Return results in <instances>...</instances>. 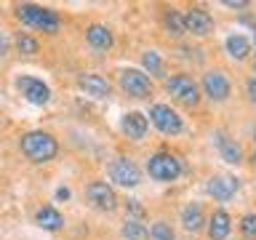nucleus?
Returning a JSON list of instances; mask_svg holds the SVG:
<instances>
[{
	"label": "nucleus",
	"instance_id": "obj_33",
	"mask_svg": "<svg viewBox=\"0 0 256 240\" xmlns=\"http://www.w3.org/2000/svg\"><path fill=\"white\" fill-rule=\"evenodd\" d=\"M254 166H256V150H254Z\"/></svg>",
	"mask_w": 256,
	"mask_h": 240
},
{
	"label": "nucleus",
	"instance_id": "obj_1",
	"mask_svg": "<svg viewBox=\"0 0 256 240\" xmlns=\"http://www.w3.org/2000/svg\"><path fill=\"white\" fill-rule=\"evenodd\" d=\"M19 147L24 152V158L32 160V163H51L56 152H59V142L48 131H30L22 136Z\"/></svg>",
	"mask_w": 256,
	"mask_h": 240
},
{
	"label": "nucleus",
	"instance_id": "obj_13",
	"mask_svg": "<svg viewBox=\"0 0 256 240\" xmlns=\"http://www.w3.org/2000/svg\"><path fill=\"white\" fill-rule=\"evenodd\" d=\"M80 91H86V96H94V99H107L112 94V86L104 75H96V72H86V75L78 78Z\"/></svg>",
	"mask_w": 256,
	"mask_h": 240
},
{
	"label": "nucleus",
	"instance_id": "obj_8",
	"mask_svg": "<svg viewBox=\"0 0 256 240\" xmlns=\"http://www.w3.org/2000/svg\"><path fill=\"white\" fill-rule=\"evenodd\" d=\"M200 88H203V94L211 102H227L230 94H232V83H230V78L224 75L222 70H208L206 75H203Z\"/></svg>",
	"mask_w": 256,
	"mask_h": 240
},
{
	"label": "nucleus",
	"instance_id": "obj_28",
	"mask_svg": "<svg viewBox=\"0 0 256 240\" xmlns=\"http://www.w3.org/2000/svg\"><path fill=\"white\" fill-rule=\"evenodd\" d=\"M8 51H11V38H8L6 32L0 30V56H6Z\"/></svg>",
	"mask_w": 256,
	"mask_h": 240
},
{
	"label": "nucleus",
	"instance_id": "obj_9",
	"mask_svg": "<svg viewBox=\"0 0 256 240\" xmlns=\"http://www.w3.org/2000/svg\"><path fill=\"white\" fill-rule=\"evenodd\" d=\"M16 88H19V94H22L30 104H38V107H43V104L51 102V88H48L40 78L22 75V78H16Z\"/></svg>",
	"mask_w": 256,
	"mask_h": 240
},
{
	"label": "nucleus",
	"instance_id": "obj_27",
	"mask_svg": "<svg viewBox=\"0 0 256 240\" xmlns=\"http://www.w3.org/2000/svg\"><path fill=\"white\" fill-rule=\"evenodd\" d=\"M126 211L131 214V216H128V219H136V222H142V216H144V208L139 206V200H128Z\"/></svg>",
	"mask_w": 256,
	"mask_h": 240
},
{
	"label": "nucleus",
	"instance_id": "obj_29",
	"mask_svg": "<svg viewBox=\"0 0 256 240\" xmlns=\"http://www.w3.org/2000/svg\"><path fill=\"white\" fill-rule=\"evenodd\" d=\"M224 6L227 8H248L251 3H248V0H224Z\"/></svg>",
	"mask_w": 256,
	"mask_h": 240
},
{
	"label": "nucleus",
	"instance_id": "obj_26",
	"mask_svg": "<svg viewBox=\"0 0 256 240\" xmlns=\"http://www.w3.org/2000/svg\"><path fill=\"white\" fill-rule=\"evenodd\" d=\"M240 232H243L246 238L256 240V214H246L243 219H240Z\"/></svg>",
	"mask_w": 256,
	"mask_h": 240
},
{
	"label": "nucleus",
	"instance_id": "obj_10",
	"mask_svg": "<svg viewBox=\"0 0 256 240\" xmlns=\"http://www.w3.org/2000/svg\"><path fill=\"white\" fill-rule=\"evenodd\" d=\"M184 27H187L190 35H195V38H206V35H211L214 32V16L206 11V8H200V6H192L184 11Z\"/></svg>",
	"mask_w": 256,
	"mask_h": 240
},
{
	"label": "nucleus",
	"instance_id": "obj_7",
	"mask_svg": "<svg viewBox=\"0 0 256 240\" xmlns=\"http://www.w3.org/2000/svg\"><path fill=\"white\" fill-rule=\"evenodd\" d=\"M110 179L115 184H120V187H139L142 184V171L131 158L120 155L110 163Z\"/></svg>",
	"mask_w": 256,
	"mask_h": 240
},
{
	"label": "nucleus",
	"instance_id": "obj_31",
	"mask_svg": "<svg viewBox=\"0 0 256 240\" xmlns=\"http://www.w3.org/2000/svg\"><path fill=\"white\" fill-rule=\"evenodd\" d=\"M56 200H70V190L67 187H59V190H56Z\"/></svg>",
	"mask_w": 256,
	"mask_h": 240
},
{
	"label": "nucleus",
	"instance_id": "obj_4",
	"mask_svg": "<svg viewBox=\"0 0 256 240\" xmlns=\"http://www.w3.org/2000/svg\"><path fill=\"white\" fill-rule=\"evenodd\" d=\"M184 171V166H182V160L171 155V152H155L150 160H147V174L152 176L155 182H176L182 176Z\"/></svg>",
	"mask_w": 256,
	"mask_h": 240
},
{
	"label": "nucleus",
	"instance_id": "obj_11",
	"mask_svg": "<svg viewBox=\"0 0 256 240\" xmlns=\"http://www.w3.org/2000/svg\"><path fill=\"white\" fill-rule=\"evenodd\" d=\"M86 198L99 208V211H115L118 208V195L107 182H91L86 187Z\"/></svg>",
	"mask_w": 256,
	"mask_h": 240
},
{
	"label": "nucleus",
	"instance_id": "obj_15",
	"mask_svg": "<svg viewBox=\"0 0 256 240\" xmlns=\"http://www.w3.org/2000/svg\"><path fill=\"white\" fill-rule=\"evenodd\" d=\"M120 128H123V134L131 142H142L144 134H147V128H150V120H147V115H142V112H126Z\"/></svg>",
	"mask_w": 256,
	"mask_h": 240
},
{
	"label": "nucleus",
	"instance_id": "obj_25",
	"mask_svg": "<svg viewBox=\"0 0 256 240\" xmlns=\"http://www.w3.org/2000/svg\"><path fill=\"white\" fill-rule=\"evenodd\" d=\"M150 240H176V232H174V227L168 222H155L150 227Z\"/></svg>",
	"mask_w": 256,
	"mask_h": 240
},
{
	"label": "nucleus",
	"instance_id": "obj_24",
	"mask_svg": "<svg viewBox=\"0 0 256 240\" xmlns=\"http://www.w3.org/2000/svg\"><path fill=\"white\" fill-rule=\"evenodd\" d=\"M16 48H19V54H24V56H35L40 51V43L32 35H27V32H19V35H16Z\"/></svg>",
	"mask_w": 256,
	"mask_h": 240
},
{
	"label": "nucleus",
	"instance_id": "obj_3",
	"mask_svg": "<svg viewBox=\"0 0 256 240\" xmlns=\"http://www.w3.org/2000/svg\"><path fill=\"white\" fill-rule=\"evenodd\" d=\"M166 91H168V96H171L174 102L184 104V107H198L200 104V86L190 75H184V72L171 75L166 80Z\"/></svg>",
	"mask_w": 256,
	"mask_h": 240
},
{
	"label": "nucleus",
	"instance_id": "obj_35",
	"mask_svg": "<svg viewBox=\"0 0 256 240\" xmlns=\"http://www.w3.org/2000/svg\"><path fill=\"white\" fill-rule=\"evenodd\" d=\"M254 139H256V134H254Z\"/></svg>",
	"mask_w": 256,
	"mask_h": 240
},
{
	"label": "nucleus",
	"instance_id": "obj_21",
	"mask_svg": "<svg viewBox=\"0 0 256 240\" xmlns=\"http://www.w3.org/2000/svg\"><path fill=\"white\" fill-rule=\"evenodd\" d=\"M163 24H166V32L171 38H176V40L187 35V27H184V14L182 11H174V8H171V11H166Z\"/></svg>",
	"mask_w": 256,
	"mask_h": 240
},
{
	"label": "nucleus",
	"instance_id": "obj_23",
	"mask_svg": "<svg viewBox=\"0 0 256 240\" xmlns=\"http://www.w3.org/2000/svg\"><path fill=\"white\" fill-rule=\"evenodd\" d=\"M123 238H126V240H150V230L144 227L142 222H136V219H126V224H123Z\"/></svg>",
	"mask_w": 256,
	"mask_h": 240
},
{
	"label": "nucleus",
	"instance_id": "obj_34",
	"mask_svg": "<svg viewBox=\"0 0 256 240\" xmlns=\"http://www.w3.org/2000/svg\"><path fill=\"white\" fill-rule=\"evenodd\" d=\"M254 78H256V64H254Z\"/></svg>",
	"mask_w": 256,
	"mask_h": 240
},
{
	"label": "nucleus",
	"instance_id": "obj_22",
	"mask_svg": "<svg viewBox=\"0 0 256 240\" xmlns=\"http://www.w3.org/2000/svg\"><path fill=\"white\" fill-rule=\"evenodd\" d=\"M142 67H144V75H150V78H163L166 75V64H163L158 51H144Z\"/></svg>",
	"mask_w": 256,
	"mask_h": 240
},
{
	"label": "nucleus",
	"instance_id": "obj_6",
	"mask_svg": "<svg viewBox=\"0 0 256 240\" xmlns=\"http://www.w3.org/2000/svg\"><path fill=\"white\" fill-rule=\"evenodd\" d=\"M120 88L131 96V99H150L152 96V78L144 75L142 70H120Z\"/></svg>",
	"mask_w": 256,
	"mask_h": 240
},
{
	"label": "nucleus",
	"instance_id": "obj_32",
	"mask_svg": "<svg viewBox=\"0 0 256 240\" xmlns=\"http://www.w3.org/2000/svg\"><path fill=\"white\" fill-rule=\"evenodd\" d=\"M251 46L256 48V27H254V40H251Z\"/></svg>",
	"mask_w": 256,
	"mask_h": 240
},
{
	"label": "nucleus",
	"instance_id": "obj_18",
	"mask_svg": "<svg viewBox=\"0 0 256 240\" xmlns=\"http://www.w3.org/2000/svg\"><path fill=\"white\" fill-rule=\"evenodd\" d=\"M206 214H203V208H200V203H187L182 208V227L187 230V232H192V235H195V232H200L206 227Z\"/></svg>",
	"mask_w": 256,
	"mask_h": 240
},
{
	"label": "nucleus",
	"instance_id": "obj_2",
	"mask_svg": "<svg viewBox=\"0 0 256 240\" xmlns=\"http://www.w3.org/2000/svg\"><path fill=\"white\" fill-rule=\"evenodd\" d=\"M16 19L22 24H27L32 30H40V32H59L62 27V16L54 11V8H43V6H35V3H22L16 6Z\"/></svg>",
	"mask_w": 256,
	"mask_h": 240
},
{
	"label": "nucleus",
	"instance_id": "obj_17",
	"mask_svg": "<svg viewBox=\"0 0 256 240\" xmlns=\"http://www.w3.org/2000/svg\"><path fill=\"white\" fill-rule=\"evenodd\" d=\"M230 232H232L230 214L222 211V208H219V211H214L211 219H208V238H211V240H227Z\"/></svg>",
	"mask_w": 256,
	"mask_h": 240
},
{
	"label": "nucleus",
	"instance_id": "obj_20",
	"mask_svg": "<svg viewBox=\"0 0 256 240\" xmlns=\"http://www.w3.org/2000/svg\"><path fill=\"white\" fill-rule=\"evenodd\" d=\"M35 224L48 230V232H56V230L64 227V216L56 211L54 206H43V208H38V214H35Z\"/></svg>",
	"mask_w": 256,
	"mask_h": 240
},
{
	"label": "nucleus",
	"instance_id": "obj_19",
	"mask_svg": "<svg viewBox=\"0 0 256 240\" xmlns=\"http://www.w3.org/2000/svg\"><path fill=\"white\" fill-rule=\"evenodd\" d=\"M224 48H227V54L235 62H243V59H248V54H251L254 46H251V38L240 35V32H232V35L224 40Z\"/></svg>",
	"mask_w": 256,
	"mask_h": 240
},
{
	"label": "nucleus",
	"instance_id": "obj_30",
	"mask_svg": "<svg viewBox=\"0 0 256 240\" xmlns=\"http://www.w3.org/2000/svg\"><path fill=\"white\" fill-rule=\"evenodd\" d=\"M248 96H251V102L256 104V78L248 80Z\"/></svg>",
	"mask_w": 256,
	"mask_h": 240
},
{
	"label": "nucleus",
	"instance_id": "obj_5",
	"mask_svg": "<svg viewBox=\"0 0 256 240\" xmlns=\"http://www.w3.org/2000/svg\"><path fill=\"white\" fill-rule=\"evenodd\" d=\"M150 123L158 128L163 136H179L184 131V120L171 104H152L150 110Z\"/></svg>",
	"mask_w": 256,
	"mask_h": 240
},
{
	"label": "nucleus",
	"instance_id": "obj_12",
	"mask_svg": "<svg viewBox=\"0 0 256 240\" xmlns=\"http://www.w3.org/2000/svg\"><path fill=\"white\" fill-rule=\"evenodd\" d=\"M238 187H240V182L235 179V176L222 174V176H211V179H208L206 192H208L214 200H219V203H227L230 198H235Z\"/></svg>",
	"mask_w": 256,
	"mask_h": 240
},
{
	"label": "nucleus",
	"instance_id": "obj_14",
	"mask_svg": "<svg viewBox=\"0 0 256 240\" xmlns=\"http://www.w3.org/2000/svg\"><path fill=\"white\" fill-rule=\"evenodd\" d=\"M214 144H216V150H219V155H222L224 163H230V166H240V163H243V147H240L235 139H230L224 131L214 134Z\"/></svg>",
	"mask_w": 256,
	"mask_h": 240
},
{
	"label": "nucleus",
	"instance_id": "obj_16",
	"mask_svg": "<svg viewBox=\"0 0 256 240\" xmlns=\"http://www.w3.org/2000/svg\"><path fill=\"white\" fill-rule=\"evenodd\" d=\"M86 40L94 51H110L115 46V38H112V30L104 27V24H91L86 30Z\"/></svg>",
	"mask_w": 256,
	"mask_h": 240
}]
</instances>
